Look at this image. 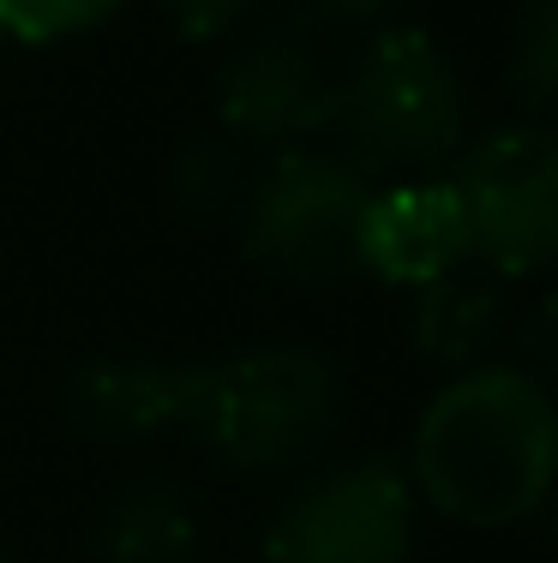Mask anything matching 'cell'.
Instances as JSON below:
<instances>
[{
	"mask_svg": "<svg viewBox=\"0 0 558 563\" xmlns=\"http://www.w3.org/2000/svg\"><path fill=\"white\" fill-rule=\"evenodd\" d=\"M361 174H420L462 144V85L415 24H379L337 73L330 126Z\"/></svg>",
	"mask_w": 558,
	"mask_h": 563,
	"instance_id": "3",
	"label": "cell"
},
{
	"mask_svg": "<svg viewBox=\"0 0 558 563\" xmlns=\"http://www.w3.org/2000/svg\"><path fill=\"white\" fill-rule=\"evenodd\" d=\"M511 97L523 102L528 120H547L558 102V0H528L511 24Z\"/></svg>",
	"mask_w": 558,
	"mask_h": 563,
	"instance_id": "13",
	"label": "cell"
},
{
	"mask_svg": "<svg viewBox=\"0 0 558 563\" xmlns=\"http://www.w3.org/2000/svg\"><path fill=\"white\" fill-rule=\"evenodd\" d=\"M408 336L415 347L445 372H469L493 354L504 336V288L486 271H450L415 288V312H408Z\"/></svg>",
	"mask_w": 558,
	"mask_h": 563,
	"instance_id": "11",
	"label": "cell"
},
{
	"mask_svg": "<svg viewBox=\"0 0 558 563\" xmlns=\"http://www.w3.org/2000/svg\"><path fill=\"white\" fill-rule=\"evenodd\" d=\"M445 180L474 271L523 282L558 258V139L547 120L493 126L462 151Z\"/></svg>",
	"mask_w": 558,
	"mask_h": 563,
	"instance_id": "5",
	"label": "cell"
},
{
	"mask_svg": "<svg viewBox=\"0 0 558 563\" xmlns=\"http://www.w3.org/2000/svg\"><path fill=\"white\" fill-rule=\"evenodd\" d=\"M121 7L127 0H0V24H7V43L48 48L109 24Z\"/></svg>",
	"mask_w": 558,
	"mask_h": 563,
	"instance_id": "14",
	"label": "cell"
},
{
	"mask_svg": "<svg viewBox=\"0 0 558 563\" xmlns=\"http://www.w3.org/2000/svg\"><path fill=\"white\" fill-rule=\"evenodd\" d=\"M516 366L535 372L540 384L552 378V366H558V354H552V300H540L535 312L523 318V330H516Z\"/></svg>",
	"mask_w": 558,
	"mask_h": 563,
	"instance_id": "17",
	"label": "cell"
},
{
	"mask_svg": "<svg viewBox=\"0 0 558 563\" xmlns=\"http://www.w3.org/2000/svg\"><path fill=\"white\" fill-rule=\"evenodd\" d=\"M408 486L445 521L499 533L528 521L558 474L552 390L516 360L450 372L408 438Z\"/></svg>",
	"mask_w": 558,
	"mask_h": 563,
	"instance_id": "1",
	"label": "cell"
},
{
	"mask_svg": "<svg viewBox=\"0 0 558 563\" xmlns=\"http://www.w3.org/2000/svg\"><path fill=\"white\" fill-rule=\"evenodd\" d=\"M156 7H163V19L186 43H222V36H234L252 19L259 0H156Z\"/></svg>",
	"mask_w": 558,
	"mask_h": 563,
	"instance_id": "15",
	"label": "cell"
},
{
	"mask_svg": "<svg viewBox=\"0 0 558 563\" xmlns=\"http://www.w3.org/2000/svg\"><path fill=\"white\" fill-rule=\"evenodd\" d=\"M420 498L391 455L313 474L264 528V563H408Z\"/></svg>",
	"mask_w": 558,
	"mask_h": 563,
	"instance_id": "6",
	"label": "cell"
},
{
	"mask_svg": "<svg viewBox=\"0 0 558 563\" xmlns=\"http://www.w3.org/2000/svg\"><path fill=\"white\" fill-rule=\"evenodd\" d=\"M0 48H7V24H0Z\"/></svg>",
	"mask_w": 558,
	"mask_h": 563,
	"instance_id": "18",
	"label": "cell"
},
{
	"mask_svg": "<svg viewBox=\"0 0 558 563\" xmlns=\"http://www.w3.org/2000/svg\"><path fill=\"white\" fill-rule=\"evenodd\" d=\"M186 366L156 354H97L66 372L61 420L90 444H144L180 426Z\"/></svg>",
	"mask_w": 558,
	"mask_h": 563,
	"instance_id": "9",
	"label": "cell"
},
{
	"mask_svg": "<svg viewBox=\"0 0 558 563\" xmlns=\"http://www.w3.org/2000/svg\"><path fill=\"white\" fill-rule=\"evenodd\" d=\"M372 174L337 151H271L247 180L234 210L241 252L264 276L288 288H337L361 271V222H366Z\"/></svg>",
	"mask_w": 558,
	"mask_h": 563,
	"instance_id": "4",
	"label": "cell"
},
{
	"mask_svg": "<svg viewBox=\"0 0 558 563\" xmlns=\"http://www.w3.org/2000/svg\"><path fill=\"white\" fill-rule=\"evenodd\" d=\"M469 264V240L450 180H396L372 186L366 222H361V271L391 288H427Z\"/></svg>",
	"mask_w": 558,
	"mask_h": 563,
	"instance_id": "8",
	"label": "cell"
},
{
	"mask_svg": "<svg viewBox=\"0 0 558 563\" xmlns=\"http://www.w3.org/2000/svg\"><path fill=\"white\" fill-rule=\"evenodd\" d=\"M342 426V372L295 342L198 360L180 378V432L229 474H300Z\"/></svg>",
	"mask_w": 558,
	"mask_h": 563,
	"instance_id": "2",
	"label": "cell"
},
{
	"mask_svg": "<svg viewBox=\"0 0 558 563\" xmlns=\"http://www.w3.org/2000/svg\"><path fill=\"white\" fill-rule=\"evenodd\" d=\"M403 0H295V19L318 31H379Z\"/></svg>",
	"mask_w": 558,
	"mask_h": 563,
	"instance_id": "16",
	"label": "cell"
},
{
	"mask_svg": "<svg viewBox=\"0 0 558 563\" xmlns=\"http://www.w3.org/2000/svg\"><path fill=\"white\" fill-rule=\"evenodd\" d=\"M198 545H205V528H198L193 492L156 474L127 479L90 528L97 563H198Z\"/></svg>",
	"mask_w": 558,
	"mask_h": 563,
	"instance_id": "10",
	"label": "cell"
},
{
	"mask_svg": "<svg viewBox=\"0 0 558 563\" xmlns=\"http://www.w3.org/2000/svg\"><path fill=\"white\" fill-rule=\"evenodd\" d=\"M0 563H12V558H7V552H0Z\"/></svg>",
	"mask_w": 558,
	"mask_h": 563,
	"instance_id": "19",
	"label": "cell"
},
{
	"mask_svg": "<svg viewBox=\"0 0 558 563\" xmlns=\"http://www.w3.org/2000/svg\"><path fill=\"white\" fill-rule=\"evenodd\" d=\"M247 180H252V163H247V144L229 139V132H193V139L175 151L168 163V198L198 222H217V217H234L247 198Z\"/></svg>",
	"mask_w": 558,
	"mask_h": 563,
	"instance_id": "12",
	"label": "cell"
},
{
	"mask_svg": "<svg viewBox=\"0 0 558 563\" xmlns=\"http://www.w3.org/2000/svg\"><path fill=\"white\" fill-rule=\"evenodd\" d=\"M337 66L318 48V24L271 19L217 66V126L247 151H295L330 126Z\"/></svg>",
	"mask_w": 558,
	"mask_h": 563,
	"instance_id": "7",
	"label": "cell"
}]
</instances>
